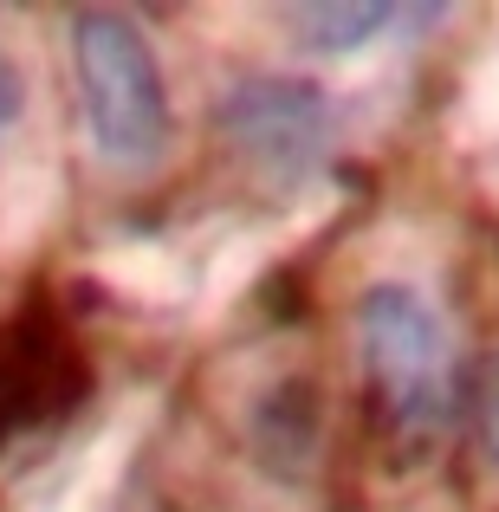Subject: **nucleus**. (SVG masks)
<instances>
[{"label": "nucleus", "instance_id": "6", "mask_svg": "<svg viewBox=\"0 0 499 512\" xmlns=\"http://www.w3.org/2000/svg\"><path fill=\"white\" fill-rule=\"evenodd\" d=\"M480 435H487V448L499 461V357L487 363V376H480Z\"/></svg>", "mask_w": 499, "mask_h": 512}, {"label": "nucleus", "instance_id": "7", "mask_svg": "<svg viewBox=\"0 0 499 512\" xmlns=\"http://www.w3.org/2000/svg\"><path fill=\"white\" fill-rule=\"evenodd\" d=\"M13 117H20V78H13V65L0 59V137L13 130Z\"/></svg>", "mask_w": 499, "mask_h": 512}, {"label": "nucleus", "instance_id": "5", "mask_svg": "<svg viewBox=\"0 0 499 512\" xmlns=\"http://www.w3.org/2000/svg\"><path fill=\"white\" fill-rule=\"evenodd\" d=\"M396 13L409 7H389V0H350V7H292V26H299L312 46L325 52H350L363 39H376L383 26H396Z\"/></svg>", "mask_w": 499, "mask_h": 512}, {"label": "nucleus", "instance_id": "2", "mask_svg": "<svg viewBox=\"0 0 499 512\" xmlns=\"http://www.w3.org/2000/svg\"><path fill=\"white\" fill-rule=\"evenodd\" d=\"M357 344L370 402L396 435L428 441L454 409V344L415 286H370L357 305Z\"/></svg>", "mask_w": 499, "mask_h": 512}, {"label": "nucleus", "instance_id": "1", "mask_svg": "<svg viewBox=\"0 0 499 512\" xmlns=\"http://www.w3.org/2000/svg\"><path fill=\"white\" fill-rule=\"evenodd\" d=\"M72 72H78V104H85V130L98 143V156L117 169H150L169 150V91L143 26L111 7L78 13Z\"/></svg>", "mask_w": 499, "mask_h": 512}, {"label": "nucleus", "instance_id": "3", "mask_svg": "<svg viewBox=\"0 0 499 512\" xmlns=\"http://www.w3.org/2000/svg\"><path fill=\"white\" fill-rule=\"evenodd\" d=\"M221 130L240 143V156H247L253 169L305 175L325 156L331 104H325V91L305 85V78H247V85L227 91Z\"/></svg>", "mask_w": 499, "mask_h": 512}, {"label": "nucleus", "instance_id": "4", "mask_svg": "<svg viewBox=\"0 0 499 512\" xmlns=\"http://www.w3.org/2000/svg\"><path fill=\"white\" fill-rule=\"evenodd\" d=\"M52 370H59V376H72V363H65L59 350L33 344V338H13V344H0V435H7L13 422H26V415L52 409V402H46V383H52Z\"/></svg>", "mask_w": 499, "mask_h": 512}]
</instances>
